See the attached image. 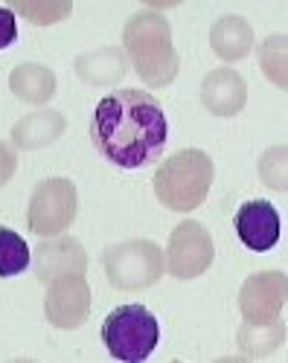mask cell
<instances>
[{
  "label": "cell",
  "mask_w": 288,
  "mask_h": 363,
  "mask_svg": "<svg viewBox=\"0 0 288 363\" xmlns=\"http://www.w3.org/2000/svg\"><path fill=\"white\" fill-rule=\"evenodd\" d=\"M91 140L99 155L120 169L152 166L169 140L166 113L146 90H113L94 111Z\"/></svg>",
  "instance_id": "cell-1"
},
{
  "label": "cell",
  "mask_w": 288,
  "mask_h": 363,
  "mask_svg": "<svg viewBox=\"0 0 288 363\" xmlns=\"http://www.w3.org/2000/svg\"><path fill=\"white\" fill-rule=\"evenodd\" d=\"M123 41H126L131 62H134V70L140 73V79L146 84L163 87L175 79L178 52L172 47V29L160 15H155V12L134 15L126 26Z\"/></svg>",
  "instance_id": "cell-2"
},
{
  "label": "cell",
  "mask_w": 288,
  "mask_h": 363,
  "mask_svg": "<svg viewBox=\"0 0 288 363\" xmlns=\"http://www.w3.org/2000/svg\"><path fill=\"white\" fill-rule=\"evenodd\" d=\"M213 160L210 155L198 148H187L163 160V166L155 172V195L163 206L175 213H189L204 203L213 186Z\"/></svg>",
  "instance_id": "cell-3"
},
{
  "label": "cell",
  "mask_w": 288,
  "mask_h": 363,
  "mask_svg": "<svg viewBox=\"0 0 288 363\" xmlns=\"http://www.w3.org/2000/svg\"><path fill=\"white\" fill-rule=\"evenodd\" d=\"M160 340V325L155 314L143 306H120L111 311L102 323V343L108 346L111 357L137 363L146 360Z\"/></svg>",
  "instance_id": "cell-4"
},
{
  "label": "cell",
  "mask_w": 288,
  "mask_h": 363,
  "mask_svg": "<svg viewBox=\"0 0 288 363\" xmlns=\"http://www.w3.org/2000/svg\"><path fill=\"white\" fill-rule=\"evenodd\" d=\"M105 274L120 291L149 288L163 277V250L152 241H123L105 253Z\"/></svg>",
  "instance_id": "cell-5"
},
{
  "label": "cell",
  "mask_w": 288,
  "mask_h": 363,
  "mask_svg": "<svg viewBox=\"0 0 288 363\" xmlns=\"http://www.w3.org/2000/svg\"><path fill=\"white\" fill-rule=\"evenodd\" d=\"M76 218V186L65 177H52L35 186L30 198V230L35 235H59Z\"/></svg>",
  "instance_id": "cell-6"
},
{
  "label": "cell",
  "mask_w": 288,
  "mask_h": 363,
  "mask_svg": "<svg viewBox=\"0 0 288 363\" xmlns=\"http://www.w3.org/2000/svg\"><path fill=\"white\" fill-rule=\"evenodd\" d=\"M213 241L198 221H184L172 230L166 247V270L175 279H192L213 264Z\"/></svg>",
  "instance_id": "cell-7"
},
{
  "label": "cell",
  "mask_w": 288,
  "mask_h": 363,
  "mask_svg": "<svg viewBox=\"0 0 288 363\" xmlns=\"http://www.w3.org/2000/svg\"><path fill=\"white\" fill-rule=\"evenodd\" d=\"M91 308V291L82 274H65L50 279L44 311L55 328H79Z\"/></svg>",
  "instance_id": "cell-8"
},
{
  "label": "cell",
  "mask_w": 288,
  "mask_h": 363,
  "mask_svg": "<svg viewBox=\"0 0 288 363\" xmlns=\"http://www.w3.org/2000/svg\"><path fill=\"white\" fill-rule=\"evenodd\" d=\"M233 224H236V235L242 238V245L248 250H256V253L271 250L279 241V233H282L279 213L268 201H248V203H242L236 218H233Z\"/></svg>",
  "instance_id": "cell-9"
},
{
  "label": "cell",
  "mask_w": 288,
  "mask_h": 363,
  "mask_svg": "<svg viewBox=\"0 0 288 363\" xmlns=\"http://www.w3.org/2000/svg\"><path fill=\"white\" fill-rule=\"evenodd\" d=\"M239 308L248 323H274L285 308V274H259L248 279Z\"/></svg>",
  "instance_id": "cell-10"
},
{
  "label": "cell",
  "mask_w": 288,
  "mask_h": 363,
  "mask_svg": "<svg viewBox=\"0 0 288 363\" xmlns=\"http://www.w3.org/2000/svg\"><path fill=\"white\" fill-rule=\"evenodd\" d=\"M248 99V87H245V79L230 70V67H221V70H213L204 84H201V102H204L207 111H213L216 116H233L242 111Z\"/></svg>",
  "instance_id": "cell-11"
},
{
  "label": "cell",
  "mask_w": 288,
  "mask_h": 363,
  "mask_svg": "<svg viewBox=\"0 0 288 363\" xmlns=\"http://www.w3.org/2000/svg\"><path fill=\"white\" fill-rule=\"evenodd\" d=\"M84 264H88V259H84V250L76 238H52L38 245L35 250V270L41 282L65 274H84Z\"/></svg>",
  "instance_id": "cell-12"
},
{
  "label": "cell",
  "mask_w": 288,
  "mask_h": 363,
  "mask_svg": "<svg viewBox=\"0 0 288 363\" xmlns=\"http://www.w3.org/2000/svg\"><path fill=\"white\" fill-rule=\"evenodd\" d=\"M9 87L21 102L44 105L55 96V73L41 65H18L9 76Z\"/></svg>",
  "instance_id": "cell-13"
},
{
  "label": "cell",
  "mask_w": 288,
  "mask_h": 363,
  "mask_svg": "<svg viewBox=\"0 0 288 363\" xmlns=\"http://www.w3.org/2000/svg\"><path fill=\"white\" fill-rule=\"evenodd\" d=\"M76 73L88 84H113L128 73V62L123 50L108 47L99 52H84L76 58Z\"/></svg>",
  "instance_id": "cell-14"
},
{
  "label": "cell",
  "mask_w": 288,
  "mask_h": 363,
  "mask_svg": "<svg viewBox=\"0 0 288 363\" xmlns=\"http://www.w3.org/2000/svg\"><path fill=\"white\" fill-rule=\"evenodd\" d=\"M62 131H65V116L59 111H35L23 116L12 128V140L18 148H41L50 145L55 137H62Z\"/></svg>",
  "instance_id": "cell-15"
},
{
  "label": "cell",
  "mask_w": 288,
  "mask_h": 363,
  "mask_svg": "<svg viewBox=\"0 0 288 363\" xmlns=\"http://www.w3.org/2000/svg\"><path fill=\"white\" fill-rule=\"evenodd\" d=\"M210 44L224 62H239V58H245L253 47V33L242 18L230 15V18H221L210 29Z\"/></svg>",
  "instance_id": "cell-16"
},
{
  "label": "cell",
  "mask_w": 288,
  "mask_h": 363,
  "mask_svg": "<svg viewBox=\"0 0 288 363\" xmlns=\"http://www.w3.org/2000/svg\"><path fill=\"white\" fill-rule=\"evenodd\" d=\"M26 267H30V247H26V241L15 230L0 227V277L4 279L18 277Z\"/></svg>",
  "instance_id": "cell-17"
},
{
  "label": "cell",
  "mask_w": 288,
  "mask_h": 363,
  "mask_svg": "<svg viewBox=\"0 0 288 363\" xmlns=\"http://www.w3.org/2000/svg\"><path fill=\"white\" fill-rule=\"evenodd\" d=\"M18 9L21 12H26V15H35V12H41L33 23H38V26H44V23H55V21H62V15H67L73 6L70 4H50V6H35V4H18Z\"/></svg>",
  "instance_id": "cell-18"
},
{
  "label": "cell",
  "mask_w": 288,
  "mask_h": 363,
  "mask_svg": "<svg viewBox=\"0 0 288 363\" xmlns=\"http://www.w3.org/2000/svg\"><path fill=\"white\" fill-rule=\"evenodd\" d=\"M15 38H18V23H15V15H12V9L0 6V50L12 47V44H15Z\"/></svg>",
  "instance_id": "cell-19"
},
{
  "label": "cell",
  "mask_w": 288,
  "mask_h": 363,
  "mask_svg": "<svg viewBox=\"0 0 288 363\" xmlns=\"http://www.w3.org/2000/svg\"><path fill=\"white\" fill-rule=\"evenodd\" d=\"M15 166H18L15 151H12L6 143H0V186L9 184V177L15 174Z\"/></svg>",
  "instance_id": "cell-20"
}]
</instances>
